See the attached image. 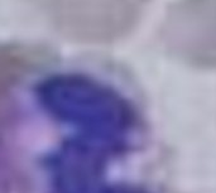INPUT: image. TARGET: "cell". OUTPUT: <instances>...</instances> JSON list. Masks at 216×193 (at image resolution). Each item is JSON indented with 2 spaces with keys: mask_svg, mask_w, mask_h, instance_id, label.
<instances>
[{
  "mask_svg": "<svg viewBox=\"0 0 216 193\" xmlns=\"http://www.w3.org/2000/svg\"><path fill=\"white\" fill-rule=\"evenodd\" d=\"M166 47L178 60L216 68V0H178L163 24Z\"/></svg>",
  "mask_w": 216,
  "mask_h": 193,
  "instance_id": "2",
  "label": "cell"
},
{
  "mask_svg": "<svg viewBox=\"0 0 216 193\" xmlns=\"http://www.w3.org/2000/svg\"><path fill=\"white\" fill-rule=\"evenodd\" d=\"M35 102L64 131L42 159L47 193H147L107 175L110 164L133 148L140 128L139 114L125 95L106 88L40 96Z\"/></svg>",
  "mask_w": 216,
  "mask_h": 193,
  "instance_id": "1",
  "label": "cell"
}]
</instances>
